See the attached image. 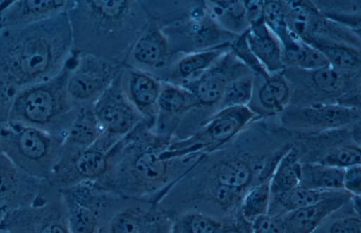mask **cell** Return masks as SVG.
<instances>
[{
    "label": "cell",
    "instance_id": "1",
    "mask_svg": "<svg viewBox=\"0 0 361 233\" xmlns=\"http://www.w3.org/2000/svg\"><path fill=\"white\" fill-rule=\"evenodd\" d=\"M171 139L159 135L144 121L121 138L109 151V168L94 182L116 196L159 203L172 186L206 153L166 158Z\"/></svg>",
    "mask_w": 361,
    "mask_h": 233
},
{
    "label": "cell",
    "instance_id": "2",
    "mask_svg": "<svg viewBox=\"0 0 361 233\" xmlns=\"http://www.w3.org/2000/svg\"><path fill=\"white\" fill-rule=\"evenodd\" d=\"M72 57L67 11L33 23L0 27V72L19 90L57 76Z\"/></svg>",
    "mask_w": 361,
    "mask_h": 233
},
{
    "label": "cell",
    "instance_id": "3",
    "mask_svg": "<svg viewBox=\"0 0 361 233\" xmlns=\"http://www.w3.org/2000/svg\"><path fill=\"white\" fill-rule=\"evenodd\" d=\"M73 54H90L124 64L150 20L141 1L77 0L67 11Z\"/></svg>",
    "mask_w": 361,
    "mask_h": 233
},
{
    "label": "cell",
    "instance_id": "4",
    "mask_svg": "<svg viewBox=\"0 0 361 233\" xmlns=\"http://www.w3.org/2000/svg\"><path fill=\"white\" fill-rule=\"evenodd\" d=\"M69 63L54 78L20 89L8 122L65 137L81 108L72 101L67 91Z\"/></svg>",
    "mask_w": 361,
    "mask_h": 233
},
{
    "label": "cell",
    "instance_id": "5",
    "mask_svg": "<svg viewBox=\"0 0 361 233\" xmlns=\"http://www.w3.org/2000/svg\"><path fill=\"white\" fill-rule=\"evenodd\" d=\"M65 137L18 123H0V153L25 174L39 180L49 177Z\"/></svg>",
    "mask_w": 361,
    "mask_h": 233
},
{
    "label": "cell",
    "instance_id": "6",
    "mask_svg": "<svg viewBox=\"0 0 361 233\" xmlns=\"http://www.w3.org/2000/svg\"><path fill=\"white\" fill-rule=\"evenodd\" d=\"M120 139L103 133L92 146L78 151L62 149L51 175L45 180L61 190L81 182H97L107 173L109 151Z\"/></svg>",
    "mask_w": 361,
    "mask_h": 233
},
{
    "label": "cell",
    "instance_id": "7",
    "mask_svg": "<svg viewBox=\"0 0 361 233\" xmlns=\"http://www.w3.org/2000/svg\"><path fill=\"white\" fill-rule=\"evenodd\" d=\"M257 114L248 106L220 108L200 130L182 139H172L168 149L174 156L194 153H210L252 122Z\"/></svg>",
    "mask_w": 361,
    "mask_h": 233
},
{
    "label": "cell",
    "instance_id": "8",
    "mask_svg": "<svg viewBox=\"0 0 361 233\" xmlns=\"http://www.w3.org/2000/svg\"><path fill=\"white\" fill-rule=\"evenodd\" d=\"M173 220L152 200L114 196L99 233H171Z\"/></svg>",
    "mask_w": 361,
    "mask_h": 233
},
{
    "label": "cell",
    "instance_id": "9",
    "mask_svg": "<svg viewBox=\"0 0 361 233\" xmlns=\"http://www.w3.org/2000/svg\"><path fill=\"white\" fill-rule=\"evenodd\" d=\"M0 228L11 233H71L59 190L46 189L30 205L8 213Z\"/></svg>",
    "mask_w": 361,
    "mask_h": 233
},
{
    "label": "cell",
    "instance_id": "10",
    "mask_svg": "<svg viewBox=\"0 0 361 233\" xmlns=\"http://www.w3.org/2000/svg\"><path fill=\"white\" fill-rule=\"evenodd\" d=\"M69 65L67 91L72 101L80 107L92 105L123 66L90 54H73Z\"/></svg>",
    "mask_w": 361,
    "mask_h": 233
},
{
    "label": "cell",
    "instance_id": "11",
    "mask_svg": "<svg viewBox=\"0 0 361 233\" xmlns=\"http://www.w3.org/2000/svg\"><path fill=\"white\" fill-rule=\"evenodd\" d=\"M71 233H99L106 209L114 194L94 182H81L60 190Z\"/></svg>",
    "mask_w": 361,
    "mask_h": 233
},
{
    "label": "cell",
    "instance_id": "12",
    "mask_svg": "<svg viewBox=\"0 0 361 233\" xmlns=\"http://www.w3.org/2000/svg\"><path fill=\"white\" fill-rule=\"evenodd\" d=\"M121 72L92 104L93 111L104 133L118 139L144 121L123 89Z\"/></svg>",
    "mask_w": 361,
    "mask_h": 233
},
{
    "label": "cell",
    "instance_id": "13",
    "mask_svg": "<svg viewBox=\"0 0 361 233\" xmlns=\"http://www.w3.org/2000/svg\"><path fill=\"white\" fill-rule=\"evenodd\" d=\"M281 121L289 128L326 131L354 125L360 120L359 108L338 103H318L284 109Z\"/></svg>",
    "mask_w": 361,
    "mask_h": 233
},
{
    "label": "cell",
    "instance_id": "14",
    "mask_svg": "<svg viewBox=\"0 0 361 233\" xmlns=\"http://www.w3.org/2000/svg\"><path fill=\"white\" fill-rule=\"evenodd\" d=\"M179 56L171 51L169 40L157 22L151 18L134 44L124 65L146 72L162 80Z\"/></svg>",
    "mask_w": 361,
    "mask_h": 233
},
{
    "label": "cell",
    "instance_id": "15",
    "mask_svg": "<svg viewBox=\"0 0 361 233\" xmlns=\"http://www.w3.org/2000/svg\"><path fill=\"white\" fill-rule=\"evenodd\" d=\"M248 70L229 50L198 77L182 86L193 94L198 108L211 106L221 101L234 79L249 73Z\"/></svg>",
    "mask_w": 361,
    "mask_h": 233
},
{
    "label": "cell",
    "instance_id": "16",
    "mask_svg": "<svg viewBox=\"0 0 361 233\" xmlns=\"http://www.w3.org/2000/svg\"><path fill=\"white\" fill-rule=\"evenodd\" d=\"M42 180L25 174L0 153V222L8 213L34 203Z\"/></svg>",
    "mask_w": 361,
    "mask_h": 233
},
{
    "label": "cell",
    "instance_id": "17",
    "mask_svg": "<svg viewBox=\"0 0 361 233\" xmlns=\"http://www.w3.org/2000/svg\"><path fill=\"white\" fill-rule=\"evenodd\" d=\"M123 89L152 129L157 113L161 80L140 70L124 65L121 72Z\"/></svg>",
    "mask_w": 361,
    "mask_h": 233
},
{
    "label": "cell",
    "instance_id": "18",
    "mask_svg": "<svg viewBox=\"0 0 361 233\" xmlns=\"http://www.w3.org/2000/svg\"><path fill=\"white\" fill-rule=\"evenodd\" d=\"M350 195L344 191L313 205L283 215L284 233H313L329 216L346 206Z\"/></svg>",
    "mask_w": 361,
    "mask_h": 233
},
{
    "label": "cell",
    "instance_id": "19",
    "mask_svg": "<svg viewBox=\"0 0 361 233\" xmlns=\"http://www.w3.org/2000/svg\"><path fill=\"white\" fill-rule=\"evenodd\" d=\"M73 1H5L0 10V27L30 24L68 11Z\"/></svg>",
    "mask_w": 361,
    "mask_h": 233
},
{
    "label": "cell",
    "instance_id": "20",
    "mask_svg": "<svg viewBox=\"0 0 361 233\" xmlns=\"http://www.w3.org/2000/svg\"><path fill=\"white\" fill-rule=\"evenodd\" d=\"M245 39L249 49L269 75L284 70L282 46L264 20L248 27Z\"/></svg>",
    "mask_w": 361,
    "mask_h": 233
},
{
    "label": "cell",
    "instance_id": "21",
    "mask_svg": "<svg viewBox=\"0 0 361 233\" xmlns=\"http://www.w3.org/2000/svg\"><path fill=\"white\" fill-rule=\"evenodd\" d=\"M231 44L179 56L171 65L163 81L183 85L195 80L230 50Z\"/></svg>",
    "mask_w": 361,
    "mask_h": 233
},
{
    "label": "cell",
    "instance_id": "22",
    "mask_svg": "<svg viewBox=\"0 0 361 233\" xmlns=\"http://www.w3.org/2000/svg\"><path fill=\"white\" fill-rule=\"evenodd\" d=\"M104 133L92 109V105L82 106L69 127L62 149L78 151L94 144Z\"/></svg>",
    "mask_w": 361,
    "mask_h": 233
},
{
    "label": "cell",
    "instance_id": "23",
    "mask_svg": "<svg viewBox=\"0 0 361 233\" xmlns=\"http://www.w3.org/2000/svg\"><path fill=\"white\" fill-rule=\"evenodd\" d=\"M306 43L319 50L331 66L345 73H360V54L354 47L321 37H312Z\"/></svg>",
    "mask_w": 361,
    "mask_h": 233
},
{
    "label": "cell",
    "instance_id": "24",
    "mask_svg": "<svg viewBox=\"0 0 361 233\" xmlns=\"http://www.w3.org/2000/svg\"><path fill=\"white\" fill-rule=\"evenodd\" d=\"M300 153L297 146H289L279 160L270 178L271 196H277L299 186L301 175Z\"/></svg>",
    "mask_w": 361,
    "mask_h": 233
},
{
    "label": "cell",
    "instance_id": "25",
    "mask_svg": "<svg viewBox=\"0 0 361 233\" xmlns=\"http://www.w3.org/2000/svg\"><path fill=\"white\" fill-rule=\"evenodd\" d=\"M343 169L311 162L302 163L299 186L322 191H341Z\"/></svg>",
    "mask_w": 361,
    "mask_h": 233
},
{
    "label": "cell",
    "instance_id": "26",
    "mask_svg": "<svg viewBox=\"0 0 361 233\" xmlns=\"http://www.w3.org/2000/svg\"><path fill=\"white\" fill-rule=\"evenodd\" d=\"M338 191H322L300 186L284 194L271 196L268 215H283L317 203Z\"/></svg>",
    "mask_w": 361,
    "mask_h": 233
},
{
    "label": "cell",
    "instance_id": "27",
    "mask_svg": "<svg viewBox=\"0 0 361 233\" xmlns=\"http://www.w3.org/2000/svg\"><path fill=\"white\" fill-rule=\"evenodd\" d=\"M236 215L220 218L197 211L185 212L173 220L171 233H220Z\"/></svg>",
    "mask_w": 361,
    "mask_h": 233
},
{
    "label": "cell",
    "instance_id": "28",
    "mask_svg": "<svg viewBox=\"0 0 361 233\" xmlns=\"http://www.w3.org/2000/svg\"><path fill=\"white\" fill-rule=\"evenodd\" d=\"M311 74V82L313 87L319 92L338 96V103L343 105L347 91L350 85L353 84V80L358 73H350L338 70L332 66L327 65L314 71H307Z\"/></svg>",
    "mask_w": 361,
    "mask_h": 233
},
{
    "label": "cell",
    "instance_id": "29",
    "mask_svg": "<svg viewBox=\"0 0 361 233\" xmlns=\"http://www.w3.org/2000/svg\"><path fill=\"white\" fill-rule=\"evenodd\" d=\"M210 16L223 29L235 33V30L248 28L244 1H209L204 2Z\"/></svg>",
    "mask_w": 361,
    "mask_h": 233
},
{
    "label": "cell",
    "instance_id": "30",
    "mask_svg": "<svg viewBox=\"0 0 361 233\" xmlns=\"http://www.w3.org/2000/svg\"><path fill=\"white\" fill-rule=\"evenodd\" d=\"M264 81L258 92L259 104L269 114L283 112L290 98L286 79L281 73L271 75Z\"/></svg>",
    "mask_w": 361,
    "mask_h": 233
},
{
    "label": "cell",
    "instance_id": "31",
    "mask_svg": "<svg viewBox=\"0 0 361 233\" xmlns=\"http://www.w3.org/2000/svg\"><path fill=\"white\" fill-rule=\"evenodd\" d=\"M252 169L245 160L232 158L221 162L214 170L215 184L244 193L252 180Z\"/></svg>",
    "mask_w": 361,
    "mask_h": 233
},
{
    "label": "cell",
    "instance_id": "32",
    "mask_svg": "<svg viewBox=\"0 0 361 233\" xmlns=\"http://www.w3.org/2000/svg\"><path fill=\"white\" fill-rule=\"evenodd\" d=\"M313 3L319 13L327 20L348 27L360 29V1H320Z\"/></svg>",
    "mask_w": 361,
    "mask_h": 233
},
{
    "label": "cell",
    "instance_id": "33",
    "mask_svg": "<svg viewBox=\"0 0 361 233\" xmlns=\"http://www.w3.org/2000/svg\"><path fill=\"white\" fill-rule=\"evenodd\" d=\"M270 179L259 182L243 196L239 208L241 218L248 224L267 215L271 202Z\"/></svg>",
    "mask_w": 361,
    "mask_h": 233
},
{
    "label": "cell",
    "instance_id": "34",
    "mask_svg": "<svg viewBox=\"0 0 361 233\" xmlns=\"http://www.w3.org/2000/svg\"><path fill=\"white\" fill-rule=\"evenodd\" d=\"M283 63L284 67L288 66L304 71H314L329 65L319 50L302 40L296 49L283 51Z\"/></svg>",
    "mask_w": 361,
    "mask_h": 233
},
{
    "label": "cell",
    "instance_id": "35",
    "mask_svg": "<svg viewBox=\"0 0 361 233\" xmlns=\"http://www.w3.org/2000/svg\"><path fill=\"white\" fill-rule=\"evenodd\" d=\"M343 208L329 216L313 233H361L360 215L350 205L348 211H342Z\"/></svg>",
    "mask_w": 361,
    "mask_h": 233
},
{
    "label": "cell",
    "instance_id": "36",
    "mask_svg": "<svg viewBox=\"0 0 361 233\" xmlns=\"http://www.w3.org/2000/svg\"><path fill=\"white\" fill-rule=\"evenodd\" d=\"M254 92V79L249 73L234 79L227 87L220 101L221 108L248 106Z\"/></svg>",
    "mask_w": 361,
    "mask_h": 233
},
{
    "label": "cell",
    "instance_id": "37",
    "mask_svg": "<svg viewBox=\"0 0 361 233\" xmlns=\"http://www.w3.org/2000/svg\"><path fill=\"white\" fill-rule=\"evenodd\" d=\"M318 162L343 170L353 165H360V146L357 144L341 146L331 150Z\"/></svg>",
    "mask_w": 361,
    "mask_h": 233
},
{
    "label": "cell",
    "instance_id": "38",
    "mask_svg": "<svg viewBox=\"0 0 361 233\" xmlns=\"http://www.w3.org/2000/svg\"><path fill=\"white\" fill-rule=\"evenodd\" d=\"M230 50L250 70L261 76L264 80L269 75L255 58L248 47L245 32L238 34L231 43Z\"/></svg>",
    "mask_w": 361,
    "mask_h": 233
},
{
    "label": "cell",
    "instance_id": "39",
    "mask_svg": "<svg viewBox=\"0 0 361 233\" xmlns=\"http://www.w3.org/2000/svg\"><path fill=\"white\" fill-rule=\"evenodd\" d=\"M19 89L0 72V123L8 122L11 110Z\"/></svg>",
    "mask_w": 361,
    "mask_h": 233
},
{
    "label": "cell",
    "instance_id": "40",
    "mask_svg": "<svg viewBox=\"0 0 361 233\" xmlns=\"http://www.w3.org/2000/svg\"><path fill=\"white\" fill-rule=\"evenodd\" d=\"M250 233H284L283 215H265L250 224Z\"/></svg>",
    "mask_w": 361,
    "mask_h": 233
},
{
    "label": "cell",
    "instance_id": "41",
    "mask_svg": "<svg viewBox=\"0 0 361 233\" xmlns=\"http://www.w3.org/2000/svg\"><path fill=\"white\" fill-rule=\"evenodd\" d=\"M343 190L350 196H360L361 194V164L344 169Z\"/></svg>",
    "mask_w": 361,
    "mask_h": 233
},
{
    "label": "cell",
    "instance_id": "42",
    "mask_svg": "<svg viewBox=\"0 0 361 233\" xmlns=\"http://www.w3.org/2000/svg\"><path fill=\"white\" fill-rule=\"evenodd\" d=\"M245 7V16L248 27L264 20L263 1H244Z\"/></svg>",
    "mask_w": 361,
    "mask_h": 233
},
{
    "label": "cell",
    "instance_id": "43",
    "mask_svg": "<svg viewBox=\"0 0 361 233\" xmlns=\"http://www.w3.org/2000/svg\"><path fill=\"white\" fill-rule=\"evenodd\" d=\"M360 121L354 124V127L352 132V136L354 139L355 144L360 146Z\"/></svg>",
    "mask_w": 361,
    "mask_h": 233
},
{
    "label": "cell",
    "instance_id": "44",
    "mask_svg": "<svg viewBox=\"0 0 361 233\" xmlns=\"http://www.w3.org/2000/svg\"><path fill=\"white\" fill-rule=\"evenodd\" d=\"M0 233H11L7 230L0 228Z\"/></svg>",
    "mask_w": 361,
    "mask_h": 233
}]
</instances>
